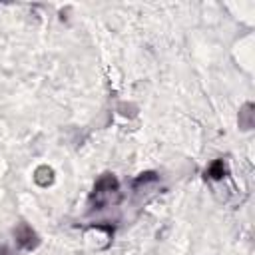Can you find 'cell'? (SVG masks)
I'll list each match as a JSON object with an SVG mask.
<instances>
[{
  "mask_svg": "<svg viewBox=\"0 0 255 255\" xmlns=\"http://www.w3.org/2000/svg\"><path fill=\"white\" fill-rule=\"evenodd\" d=\"M239 124H241V128H245V129H249L251 128V104H247V106H243V110L239 112Z\"/></svg>",
  "mask_w": 255,
  "mask_h": 255,
  "instance_id": "obj_2",
  "label": "cell"
},
{
  "mask_svg": "<svg viewBox=\"0 0 255 255\" xmlns=\"http://www.w3.org/2000/svg\"><path fill=\"white\" fill-rule=\"evenodd\" d=\"M16 239H18V243L22 247H32L36 243V235H34V231L28 225H20L16 229Z\"/></svg>",
  "mask_w": 255,
  "mask_h": 255,
  "instance_id": "obj_1",
  "label": "cell"
},
{
  "mask_svg": "<svg viewBox=\"0 0 255 255\" xmlns=\"http://www.w3.org/2000/svg\"><path fill=\"white\" fill-rule=\"evenodd\" d=\"M223 161H215L213 165H211V169H209V173H211V177H221L223 175Z\"/></svg>",
  "mask_w": 255,
  "mask_h": 255,
  "instance_id": "obj_3",
  "label": "cell"
}]
</instances>
